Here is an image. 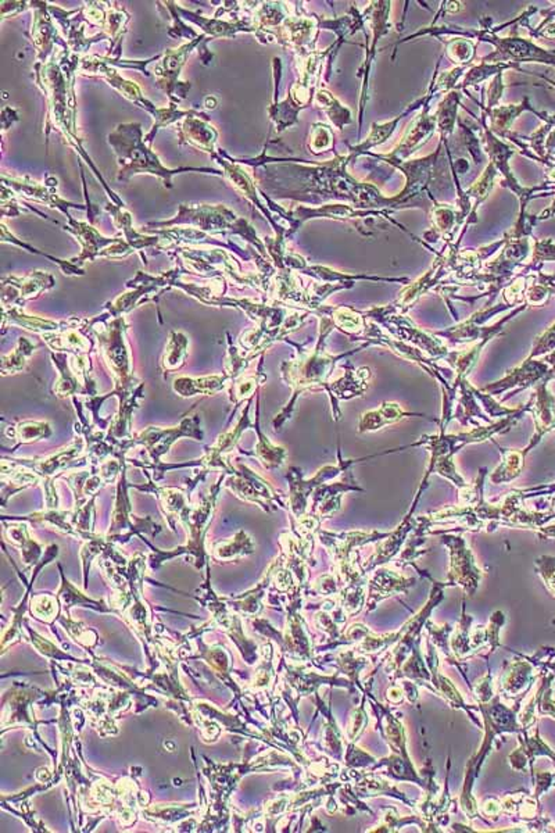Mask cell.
Here are the masks:
<instances>
[{"label": "cell", "mask_w": 555, "mask_h": 833, "mask_svg": "<svg viewBox=\"0 0 555 833\" xmlns=\"http://www.w3.org/2000/svg\"><path fill=\"white\" fill-rule=\"evenodd\" d=\"M52 435V430L49 427L48 423H21L17 425L16 432L11 435L14 438H19L20 442L23 443H29L42 438H49Z\"/></svg>", "instance_id": "cell-7"}, {"label": "cell", "mask_w": 555, "mask_h": 833, "mask_svg": "<svg viewBox=\"0 0 555 833\" xmlns=\"http://www.w3.org/2000/svg\"><path fill=\"white\" fill-rule=\"evenodd\" d=\"M186 348H187V339L185 336L182 333L172 332L170 336L168 346L165 349L164 360H162L164 368L168 371L178 370L185 363L186 354H187Z\"/></svg>", "instance_id": "cell-4"}, {"label": "cell", "mask_w": 555, "mask_h": 833, "mask_svg": "<svg viewBox=\"0 0 555 833\" xmlns=\"http://www.w3.org/2000/svg\"><path fill=\"white\" fill-rule=\"evenodd\" d=\"M228 376H214L206 378H177L174 381V390L184 398L196 395H212L225 389Z\"/></svg>", "instance_id": "cell-3"}, {"label": "cell", "mask_w": 555, "mask_h": 833, "mask_svg": "<svg viewBox=\"0 0 555 833\" xmlns=\"http://www.w3.org/2000/svg\"><path fill=\"white\" fill-rule=\"evenodd\" d=\"M35 348L36 346H33L31 342H28V339L21 338L17 349L14 350L11 354L4 356L1 358V373L6 376L10 373L21 371L26 367L27 358Z\"/></svg>", "instance_id": "cell-6"}, {"label": "cell", "mask_w": 555, "mask_h": 833, "mask_svg": "<svg viewBox=\"0 0 555 833\" xmlns=\"http://www.w3.org/2000/svg\"><path fill=\"white\" fill-rule=\"evenodd\" d=\"M256 383H257V378H244L239 382L238 385L235 386V398L237 402H242L244 400V398H247L249 395H251L256 389Z\"/></svg>", "instance_id": "cell-8"}, {"label": "cell", "mask_w": 555, "mask_h": 833, "mask_svg": "<svg viewBox=\"0 0 555 833\" xmlns=\"http://www.w3.org/2000/svg\"><path fill=\"white\" fill-rule=\"evenodd\" d=\"M197 415L194 418H186L182 421V424L180 427L175 428H168V430H160V428H153L150 427L149 430H143L139 438L138 442L145 445L150 453V456L153 458V461L159 462V458L168 452L170 446L180 438V436H196L202 439V435L196 433L197 430Z\"/></svg>", "instance_id": "cell-1"}, {"label": "cell", "mask_w": 555, "mask_h": 833, "mask_svg": "<svg viewBox=\"0 0 555 833\" xmlns=\"http://www.w3.org/2000/svg\"><path fill=\"white\" fill-rule=\"evenodd\" d=\"M43 339L54 350H88L89 342L81 336L78 331L68 329L60 335L43 333Z\"/></svg>", "instance_id": "cell-5"}, {"label": "cell", "mask_w": 555, "mask_h": 833, "mask_svg": "<svg viewBox=\"0 0 555 833\" xmlns=\"http://www.w3.org/2000/svg\"><path fill=\"white\" fill-rule=\"evenodd\" d=\"M123 324H124L123 320H117L111 324L106 335H99V341L102 342V349L105 353V357L110 363V367L113 368L114 374L120 378V382L130 378V368H131L128 351L125 349V345L123 341V328H124Z\"/></svg>", "instance_id": "cell-2"}]
</instances>
